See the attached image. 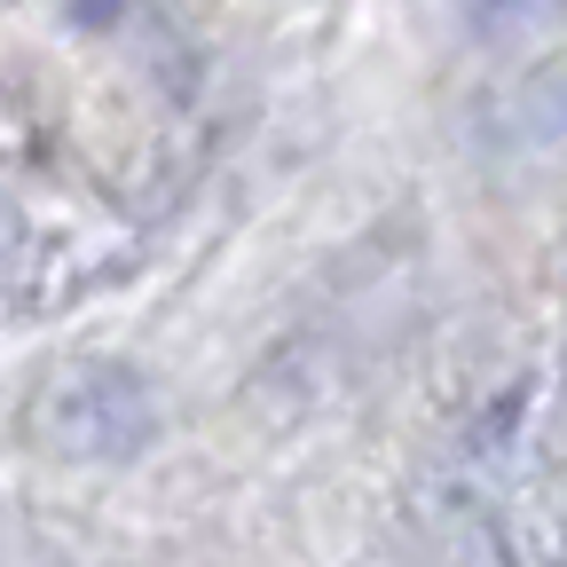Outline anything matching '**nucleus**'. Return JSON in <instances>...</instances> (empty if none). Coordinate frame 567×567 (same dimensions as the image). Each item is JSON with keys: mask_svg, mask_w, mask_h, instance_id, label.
<instances>
[{"mask_svg": "<svg viewBox=\"0 0 567 567\" xmlns=\"http://www.w3.org/2000/svg\"><path fill=\"white\" fill-rule=\"evenodd\" d=\"M24 434H32V450L71 457V465H118L158 442V394L142 371L87 354V363H63L32 386Z\"/></svg>", "mask_w": 567, "mask_h": 567, "instance_id": "1", "label": "nucleus"}, {"mask_svg": "<svg viewBox=\"0 0 567 567\" xmlns=\"http://www.w3.org/2000/svg\"><path fill=\"white\" fill-rule=\"evenodd\" d=\"M567 24V0H465V32L488 48H520Z\"/></svg>", "mask_w": 567, "mask_h": 567, "instance_id": "2", "label": "nucleus"}, {"mask_svg": "<svg viewBox=\"0 0 567 567\" xmlns=\"http://www.w3.org/2000/svg\"><path fill=\"white\" fill-rule=\"evenodd\" d=\"M505 126L496 142H551L567 134V71H544V80H528L520 95H505Z\"/></svg>", "mask_w": 567, "mask_h": 567, "instance_id": "3", "label": "nucleus"}]
</instances>
